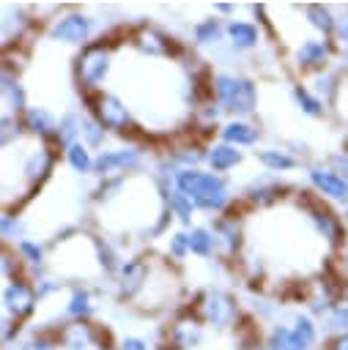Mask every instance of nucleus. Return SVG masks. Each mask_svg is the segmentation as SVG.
<instances>
[{"mask_svg":"<svg viewBox=\"0 0 348 350\" xmlns=\"http://www.w3.org/2000/svg\"><path fill=\"white\" fill-rule=\"evenodd\" d=\"M323 350H348V331L345 334H332L326 339V347Z\"/></svg>","mask_w":348,"mask_h":350,"instance_id":"obj_16","label":"nucleus"},{"mask_svg":"<svg viewBox=\"0 0 348 350\" xmlns=\"http://www.w3.org/2000/svg\"><path fill=\"white\" fill-rule=\"evenodd\" d=\"M290 325V339H288V350H315L318 336H321V325L315 323V317L310 312H296L288 320Z\"/></svg>","mask_w":348,"mask_h":350,"instance_id":"obj_5","label":"nucleus"},{"mask_svg":"<svg viewBox=\"0 0 348 350\" xmlns=\"http://www.w3.org/2000/svg\"><path fill=\"white\" fill-rule=\"evenodd\" d=\"M288 339H290V325L274 323L263 336V350H288Z\"/></svg>","mask_w":348,"mask_h":350,"instance_id":"obj_9","label":"nucleus"},{"mask_svg":"<svg viewBox=\"0 0 348 350\" xmlns=\"http://www.w3.org/2000/svg\"><path fill=\"white\" fill-rule=\"evenodd\" d=\"M312 183L323 197H332V200H345L348 197V183L343 178H337L334 172H315Z\"/></svg>","mask_w":348,"mask_h":350,"instance_id":"obj_8","label":"nucleus"},{"mask_svg":"<svg viewBox=\"0 0 348 350\" xmlns=\"http://www.w3.org/2000/svg\"><path fill=\"white\" fill-rule=\"evenodd\" d=\"M148 282V268L142 260H132V262H123L121 265V273H118V295L123 301H134L142 287Z\"/></svg>","mask_w":348,"mask_h":350,"instance_id":"obj_6","label":"nucleus"},{"mask_svg":"<svg viewBox=\"0 0 348 350\" xmlns=\"http://www.w3.org/2000/svg\"><path fill=\"white\" fill-rule=\"evenodd\" d=\"M93 314H96V304H93L90 290H85V287H71L69 301H66V306H63L66 323H90Z\"/></svg>","mask_w":348,"mask_h":350,"instance_id":"obj_7","label":"nucleus"},{"mask_svg":"<svg viewBox=\"0 0 348 350\" xmlns=\"http://www.w3.org/2000/svg\"><path fill=\"white\" fill-rule=\"evenodd\" d=\"M340 301H343V304H348V284L343 287V295H340Z\"/></svg>","mask_w":348,"mask_h":350,"instance_id":"obj_17","label":"nucleus"},{"mask_svg":"<svg viewBox=\"0 0 348 350\" xmlns=\"http://www.w3.org/2000/svg\"><path fill=\"white\" fill-rule=\"evenodd\" d=\"M345 219H348V211H345Z\"/></svg>","mask_w":348,"mask_h":350,"instance_id":"obj_19","label":"nucleus"},{"mask_svg":"<svg viewBox=\"0 0 348 350\" xmlns=\"http://www.w3.org/2000/svg\"><path fill=\"white\" fill-rule=\"evenodd\" d=\"M16 350H60V345H58L55 331L52 334L49 331H41V334H33V336L16 342Z\"/></svg>","mask_w":348,"mask_h":350,"instance_id":"obj_10","label":"nucleus"},{"mask_svg":"<svg viewBox=\"0 0 348 350\" xmlns=\"http://www.w3.org/2000/svg\"><path fill=\"white\" fill-rule=\"evenodd\" d=\"M186 238H189V252H195L197 257H208L214 252V235L208 230H192Z\"/></svg>","mask_w":348,"mask_h":350,"instance_id":"obj_12","label":"nucleus"},{"mask_svg":"<svg viewBox=\"0 0 348 350\" xmlns=\"http://www.w3.org/2000/svg\"><path fill=\"white\" fill-rule=\"evenodd\" d=\"M115 350H148V342H145L142 336L129 334V336H123V339L118 342V347H115Z\"/></svg>","mask_w":348,"mask_h":350,"instance_id":"obj_15","label":"nucleus"},{"mask_svg":"<svg viewBox=\"0 0 348 350\" xmlns=\"http://www.w3.org/2000/svg\"><path fill=\"white\" fill-rule=\"evenodd\" d=\"M206 342V323L186 312L178 314L164 331V350H197Z\"/></svg>","mask_w":348,"mask_h":350,"instance_id":"obj_2","label":"nucleus"},{"mask_svg":"<svg viewBox=\"0 0 348 350\" xmlns=\"http://www.w3.org/2000/svg\"><path fill=\"white\" fill-rule=\"evenodd\" d=\"M58 290H60V282H58V279H38V284H36V295H38V301L52 298Z\"/></svg>","mask_w":348,"mask_h":350,"instance_id":"obj_14","label":"nucleus"},{"mask_svg":"<svg viewBox=\"0 0 348 350\" xmlns=\"http://www.w3.org/2000/svg\"><path fill=\"white\" fill-rule=\"evenodd\" d=\"M38 304V295H36V284L25 282V279H8L5 287H3V314L11 317L14 323H25L33 309Z\"/></svg>","mask_w":348,"mask_h":350,"instance_id":"obj_3","label":"nucleus"},{"mask_svg":"<svg viewBox=\"0 0 348 350\" xmlns=\"http://www.w3.org/2000/svg\"><path fill=\"white\" fill-rule=\"evenodd\" d=\"M323 328L332 334H345L348 331V304H337L326 317H323Z\"/></svg>","mask_w":348,"mask_h":350,"instance_id":"obj_11","label":"nucleus"},{"mask_svg":"<svg viewBox=\"0 0 348 350\" xmlns=\"http://www.w3.org/2000/svg\"><path fill=\"white\" fill-rule=\"evenodd\" d=\"M16 249H19V254H22L25 262H33V265H36V262L44 260V252H41V246H38L36 241H22Z\"/></svg>","mask_w":348,"mask_h":350,"instance_id":"obj_13","label":"nucleus"},{"mask_svg":"<svg viewBox=\"0 0 348 350\" xmlns=\"http://www.w3.org/2000/svg\"><path fill=\"white\" fill-rule=\"evenodd\" d=\"M343 268L348 271V249H345V254H343Z\"/></svg>","mask_w":348,"mask_h":350,"instance_id":"obj_18","label":"nucleus"},{"mask_svg":"<svg viewBox=\"0 0 348 350\" xmlns=\"http://www.w3.org/2000/svg\"><path fill=\"white\" fill-rule=\"evenodd\" d=\"M195 314L206 323V328L214 331H227L238 320V301L227 290H206L197 298Z\"/></svg>","mask_w":348,"mask_h":350,"instance_id":"obj_1","label":"nucleus"},{"mask_svg":"<svg viewBox=\"0 0 348 350\" xmlns=\"http://www.w3.org/2000/svg\"><path fill=\"white\" fill-rule=\"evenodd\" d=\"M60 350H101V331L93 323H63L55 328Z\"/></svg>","mask_w":348,"mask_h":350,"instance_id":"obj_4","label":"nucleus"}]
</instances>
